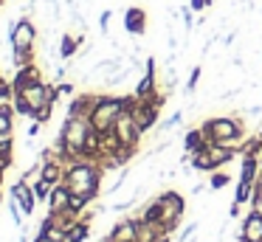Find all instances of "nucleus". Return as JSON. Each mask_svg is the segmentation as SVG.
I'll return each mask as SVG.
<instances>
[{"label": "nucleus", "mask_w": 262, "mask_h": 242, "mask_svg": "<svg viewBox=\"0 0 262 242\" xmlns=\"http://www.w3.org/2000/svg\"><path fill=\"white\" fill-rule=\"evenodd\" d=\"M104 169L93 161H85V158H76L74 163L65 166V180L62 183L71 189V194H82L88 200H96L102 194V178H104Z\"/></svg>", "instance_id": "obj_1"}, {"label": "nucleus", "mask_w": 262, "mask_h": 242, "mask_svg": "<svg viewBox=\"0 0 262 242\" xmlns=\"http://www.w3.org/2000/svg\"><path fill=\"white\" fill-rule=\"evenodd\" d=\"M200 127H203L206 138L211 144H226V146H237L239 149V144L248 138V127H245V118L239 113L206 118V121H200Z\"/></svg>", "instance_id": "obj_2"}, {"label": "nucleus", "mask_w": 262, "mask_h": 242, "mask_svg": "<svg viewBox=\"0 0 262 242\" xmlns=\"http://www.w3.org/2000/svg\"><path fill=\"white\" fill-rule=\"evenodd\" d=\"M127 110V96H113V93H99V101L91 113V127L96 133H107L116 127L119 116Z\"/></svg>", "instance_id": "obj_3"}, {"label": "nucleus", "mask_w": 262, "mask_h": 242, "mask_svg": "<svg viewBox=\"0 0 262 242\" xmlns=\"http://www.w3.org/2000/svg\"><path fill=\"white\" fill-rule=\"evenodd\" d=\"M155 200L161 203V211H164V231L166 234H175L178 225L183 223V214H186V197L175 189H166L161 194H155Z\"/></svg>", "instance_id": "obj_4"}, {"label": "nucleus", "mask_w": 262, "mask_h": 242, "mask_svg": "<svg viewBox=\"0 0 262 242\" xmlns=\"http://www.w3.org/2000/svg\"><path fill=\"white\" fill-rule=\"evenodd\" d=\"M127 113H130V116L136 118L138 129H141L144 135H147L149 129H155V127H158L161 107H155L152 101H147V99H138L136 93H130V96H127Z\"/></svg>", "instance_id": "obj_5"}, {"label": "nucleus", "mask_w": 262, "mask_h": 242, "mask_svg": "<svg viewBox=\"0 0 262 242\" xmlns=\"http://www.w3.org/2000/svg\"><path fill=\"white\" fill-rule=\"evenodd\" d=\"M9 42L17 51H37V26L29 17L9 23Z\"/></svg>", "instance_id": "obj_6"}, {"label": "nucleus", "mask_w": 262, "mask_h": 242, "mask_svg": "<svg viewBox=\"0 0 262 242\" xmlns=\"http://www.w3.org/2000/svg\"><path fill=\"white\" fill-rule=\"evenodd\" d=\"M116 135H119V141H121V146H133V149H138L141 146V138H144V133L138 129V124H136V118L130 116V113H121L119 116V121H116Z\"/></svg>", "instance_id": "obj_7"}, {"label": "nucleus", "mask_w": 262, "mask_h": 242, "mask_svg": "<svg viewBox=\"0 0 262 242\" xmlns=\"http://www.w3.org/2000/svg\"><path fill=\"white\" fill-rule=\"evenodd\" d=\"M14 96H20V99L31 107V113H34V110H40L42 104L51 101V84H48V82H37V84H29V87L17 90ZM51 104H54V101H51Z\"/></svg>", "instance_id": "obj_8"}, {"label": "nucleus", "mask_w": 262, "mask_h": 242, "mask_svg": "<svg viewBox=\"0 0 262 242\" xmlns=\"http://www.w3.org/2000/svg\"><path fill=\"white\" fill-rule=\"evenodd\" d=\"M96 101H99V93H93V90L76 93L74 99L68 101V113H65V116H71V118H88V121H91V113H93V107H96Z\"/></svg>", "instance_id": "obj_9"}, {"label": "nucleus", "mask_w": 262, "mask_h": 242, "mask_svg": "<svg viewBox=\"0 0 262 242\" xmlns=\"http://www.w3.org/2000/svg\"><path fill=\"white\" fill-rule=\"evenodd\" d=\"M107 242H138V219L136 217H121L119 223L110 228V234L104 236Z\"/></svg>", "instance_id": "obj_10"}, {"label": "nucleus", "mask_w": 262, "mask_h": 242, "mask_svg": "<svg viewBox=\"0 0 262 242\" xmlns=\"http://www.w3.org/2000/svg\"><path fill=\"white\" fill-rule=\"evenodd\" d=\"M9 194L14 197V200L23 206V211H26V217H31L34 214V208H37V194H34V189H31V183L29 180H14L12 183V189H9Z\"/></svg>", "instance_id": "obj_11"}, {"label": "nucleus", "mask_w": 262, "mask_h": 242, "mask_svg": "<svg viewBox=\"0 0 262 242\" xmlns=\"http://www.w3.org/2000/svg\"><path fill=\"white\" fill-rule=\"evenodd\" d=\"M245 239V242H262V217L256 211H248L239 223V234H237V242Z\"/></svg>", "instance_id": "obj_12"}, {"label": "nucleus", "mask_w": 262, "mask_h": 242, "mask_svg": "<svg viewBox=\"0 0 262 242\" xmlns=\"http://www.w3.org/2000/svg\"><path fill=\"white\" fill-rule=\"evenodd\" d=\"M124 31L133 34V37H144V31H147V11L141 6H130L124 11Z\"/></svg>", "instance_id": "obj_13"}, {"label": "nucleus", "mask_w": 262, "mask_h": 242, "mask_svg": "<svg viewBox=\"0 0 262 242\" xmlns=\"http://www.w3.org/2000/svg\"><path fill=\"white\" fill-rule=\"evenodd\" d=\"M37 82H46V79H42L40 65H37V62H31V65L17 68V73H14V79H12V87H14V93H17V90L29 87V84H37Z\"/></svg>", "instance_id": "obj_14"}, {"label": "nucleus", "mask_w": 262, "mask_h": 242, "mask_svg": "<svg viewBox=\"0 0 262 242\" xmlns=\"http://www.w3.org/2000/svg\"><path fill=\"white\" fill-rule=\"evenodd\" d=\"M206 152H209V161H211V169H223L226 163H231L234 158L239 155L237 146H226V144H209L206 146Z\"/></svg>", "instance_id": "obj_15"}, {"label": "nucleus", "mask_w": 262, "mask_h": 242, "mask_svg": "<svg viewBox=\"0 0 262 242\" xmlns=\"http://www.w3.org/2000/svg\"><path fill=\"white\" fill-rule=\"evenodd\" d=\"M82 45H85V34H62L59 37V56L71 62Z\"/></svg>", "instance_id": "obj_16"}, {"label": "nucleus", "mask_w": 262, "mask_h": 242, "mask_svg": "<svg viewBox=\"0 0 262 242\" xmlns=\"http://www.w3.org/2000/svg\"><path fill=\"white\" fill-rule=\"evenodd\" d=\"M40 178L48 180L51 186L65 180V163L62 161H40Z\"/></svg>", "instance_id": "obj_17"}, {"label": "nucleus", "mask_w": 262, "mask_h": 242, "mask_svg": "<svg viewBox=\"0 0 262 242\" xmlns=\"http://www.w3.org/2000/svg\"><path fill=\"white\" fill-rule=\"evenodd\" d=\"M48 211H65V208L71 206V189L65 183H57L51 189V197H48Z\"/></svg>", "instance_id": "obj_18"}, {"label": "nucleus", "mask_w": 262, "mask_h": 242, "mask_svg": "<svg viewBox=\"0 0 262 242\" xmlns=\"http://www.w3.org/2000/svg\"><path fill=\"white\" fill-rule=\"evenodd\" d=\"M211 141L206 138V133H203V127H192V129H186V135H183V149L192 155V152H200L203 146H209Z\"/></svg>", "instance_id": "obj_19"}, {"label": "nucleus", "mask_w": 262, "mask_h": 242, "mask_svg": "<svg viewBox=\"0 0 262 242\" xmlns=\"http://www.w3.org/2000/svg\"><path fill=\"white\" fill-rule=\"evenodd\" d=\"M243 163H239V178L243 180H256V174L262 172L259 166V155H239Z\"/></svg>", "instance_id": "obj_20"}, {"label": "nucleus", "mask_w": 262, "mask_h": 242, "mask_svg": "<svg viewBox=\"0 0 262 242\" xmlns=\"http://www.w3.org/2000/svg\"><path fill=\"white\" fill-rule=\"evenodd\" d=\"M88 236H91V223L88 219H76L68 228V239L65 242H88Z\"/></svg>", "instance_id": "obj_21"}, {"label": "nucleus", "mask_w": 262, "mask_h": 242, "mask_svg": "<svg viewBox=\"0 0 262 242\" xmlns=\"http://www.w3.org/2000/svg\"><path fill=\"white\" fill-rule=\"evenodd\" d=\"M0 166H3V169H12L14 166V138L0 141Z\"/></svg>", "instance_id": "obj_22"}, {"label": "nucleus", "mask_w": 262, "mask_h": 242, "mask_svg": "<svg viewBox=\"0 0 262 242\" xmlns=\"http://www.w3.org/2000/svg\"><path fill=\"white\" fill-rule=\"evenodd\" d=\"M251 197H254V180H243V178H239L237 189H234V200L245 206V203H251Z\"/></svg>", "instance_id": "obj_23"}, {"label": "nucleus", "mask_w": 262, "mask_h": 242, "mask_svg": "<svg viewBox=\"0 0 262 242\" xmlns=\"http://www.w3.org/2000/svg\"><path fill=\"white\" fill-rule=\"evenodd\" d=\"M239 155H262V135H248L239 144Z\"/></svg>", "instance_id": "obj_24"}, {"label": "nucleus", "mask_w": 262, "mask_h": 242, "mask_svg": "<svg viewBox=\"0 0 262 242\" xmlns=\"http://www.w3.org/2000/svg\"><path fill=\"white\" fill-rule=\"evenodd\" d=\"M12 62H14V68L31 65V62H37V51H17V48H12Z\"/></svg>", "instance_id": "obj_25"}, {"label": "nucleus", "mask_w": 262, "mask_h": 242, "mask_svg": "<svg viewBox=\"0 0 262 242\" xmlns=\"http://www.w3.org/2000/svg\"><path fill=\"white\" fill-rule=\"evenodd\" d=\"M228 183H231V174L220 172V169L209 174V189H211V191H220V189H226Z\"/></svg>", "instance_id": "obj_26"}, {"label": "nucleus", "mask_w": 262, "mask_h": 242, "mask_svg": "<svg viewBox=\"0 0 262 242\" xmlns=\"http://www.w3.org/2000/svg\"><path fill=\"white\" fill-rule=\"evenodd\" d=\"M14 138V116L9 113H0V141Z\"/></svg>", "instance_id": "obj_27"}, {"label": "nucleus", "mask_w": 262, "mask_h": 242, "mask_svg": "<svg viewBox=\"0 0 262 242\" xmlns=\"http://www.w3.org/2000/svg\"><path fill=\"white\" fill-rule=\"evenodd\" d=\"M31 189H34V194H37V203H48V197H51V189L54 186L48 183V180H34V183H31Z\"/></svg>", "instance_id": "obj_28"}, {"label": "nucleus", "mask_w": 262, "mask_h": 242, "mask_svg": "<svg viewBox=\"0 0 262 242\" xmlns=\"http://www.w3.org/2000/svg\"><path fill=\"white\" fill-rule=\"evenodd\" d=\"M181 121H183V110H175L169 118H164V121L158 124V133H172V129H175Z\"/></svg>", "instance_id": "obj_29"}, {"label": "nucleus", "mask_w": 262, "mask_h": 242, "mask_svg": "<svg viewBox=\"0 0 262 242\" xmlns=\"http://www.w3.org/2000/svg\"><path fill=\"white\" fill-rule=\"evenodd\" d=\"M51 116H54V104H51V101H48V104H42L40 110H34V113H31V121L48 124V121H51Z\"/></svg>", "instance_id": "obj_30"}, {"label": "nucleus", "mask_w": 262, "mask_h": 242, "mask_svg": "<svg viewBox=\"0 0 262 242\" xmlns=\"http://www.w3.org/2000/svg\"><path fill=\"white\" fill-rule=\"evenodd\" d=\"M200 73H203V68H200V65H194V68H192V73H189V79H186V84H183V93H194V90H198Z\"/></svg>", "instance_id": "obj_31"}, {"label": "nucleus", "mask_w": 262, "mask_h": 242, "mask_svg": "<svg viewBox=\"0 0 262 242\" xmlns=\"http://www.w3.org/2000/svg\"><path fill=\"white\" fill-rule=\"evenodd\" d=\"M110 17H113V11H110V9H104L102 14H99V28H102V34H107V28H110Z\"/></svg>", "instance_id": "obj_32"}, {"label": "nucleus", "mask_w": 262, "mask_h": 242, "mask_svg": "<svg viewBox=\"0 0 262 242\" xmlns=\"http://www.w3.org/2000/svg\"><path fill=\"white\" fill-rule=\"evenodd\" d=\"M248 206H251V211H256V214L262 217V191H256V189H254V197H251Z\"/></svg>", "instance_id": "obj_33"}, {"label": "nucleus", "mask_w": 262, "mask_h": 242, "mask_svg": "<svg viewBox=\"0 0 262 242\" xmlns=\"http://www.w3.org/2000/svg\"><path fill=\"white\" fill-rule=\"evenodd\" d=\"M211 3H214V0H189V6H192V11H194V14H198V11L211 9Z\"/></svg>", "instance_id": "obj_34"}, {"label": "nucleus", "mask_w": 262, "mask_h": 242, "mask_svg": "<svg viewBox=\"0 0 262 242\" xmlns=\"http://www.w3.org/2000/svg\"><path fill=\"white\" fill-rule=\"evenodd\" d=\"M239 211H243V203L234 200L231 206H228V219H237V217H239Z\"/></svg>", "instance_id": "obj_35"}, {"label": "nucleus", "mask_w": 262, "mask_h": 242, "mask_svg": "<svg viewBox=\"0 0 262 242\" xmlns=\"http://www.w3.org/2000/svg\"><path fill=\"white\" fill-rule=\"evenodd\" d=\"M57 87H59V96H74V84L71 82H57Z\"/></svg>", "instance_id": "obj_36"}, {"label": "nucleus", "mask_w": 262, "mask_h": 242, "mask_svg": "<svg viewBox=\"0 0 262 242\" xmlns=\"http://www.w3.org/2000/svg\"><path fill=\"white\" fill-rule=\"evenodd\" d=\"M40 127H42L40 121H31V127H29V138H34V135H40Z\"/></svg>", "instance_id": "obj_37"}, {"label": "nucleus", "mask_w": 262, "mask_h": 242, "mask_svg": "<svg viewBox=\"0 0 262 242\" xmlns=\"http://www.w3.org/2000/svg\"><path fill=\"white\" fill-rule=\"evenodd\" d=\"M206 189H209V183H194L192 186V194H203Z\"/></svg>", "instance_id": "obj_38"}, {"label": "nucleus", "mask_w": 262, "mask_h": 242, "mask_svg": "<svg viewBox=\"0 0 262 242\" xmlns=\"http://www.w3.org/2000/svg\"><path fill=\"white\" fill-rule=\"evenodd\" d=\"M6 172H9V169L0 166V189H3V183H6Z\"/></svg>", "instance_id": "obj_39"}, {"label": "nucleus", "mask_w": 262, "mask_h": 242, "mask_svg": "<svg viewBox=\"0 0 262 242\" xmlns=\"http://www.w3.org/2000/svg\"><path fill=\"white\" fill-rule=\"evenodd\" d=\"M0 203H3V189H0Z\"/></svg>", "instance_id": "obj_40"}, {"label": "nucleus", "mask_w": 262, "mask_h": 242, "mask_svg": "<svg viewBox=\"0 0 262 242\" xmlns=\"http://www.w3.org/2000/svg\"><path fill=\"white\" fill-rule=\"evenodd\" d=\"M259 166H262V155H259Z\"/></svg>", "instance_id": "obj_41"}, {"label": "nucleus", "mask_w": 262, "mask_h": 242, "mask_svg": "<svg viewBox=\"0 0 262 242\" xmlns=\"http://www.w3.org/2000/svg\"><path fill=\"white\" fill-rule=\"evenodd\" d=\"M239 242H245V239H239Z\"/></svg>", "instance_id": "obj_42"}, {"label": "nucleus", "mask_w": 262, "mask_h": 242, "mask_svg": "<svg viewBox=\"0 0 262 242\" xmlns=\"http://www.w3.org/2000/svg\"><path fill=\"white\" fill-rule=\"evenodd\" d=\"M102 242H107V239H102Z\"/></svg>", "instance_id": "obj_43"}, {"label": "nucleus", "mask_w": 262, "mask_h": 242, "mask_svg": "<svg viewBox=\"0 0 262 242\" xmlns=\"http://www.w3.org/2000/svg\"><path fill=\"white\" fill-rule=\"evenodd\" d=\"M0 3H3V0H0Z\"/></svg>", "instance_id": "obj_44"}]
</instances>
